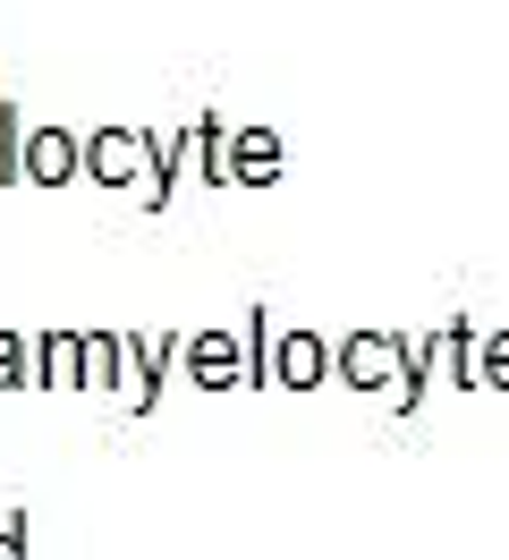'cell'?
Instances as JSON below:
<instances>
[{"instance_id":"obj_1","label":"cell","mask_w":509,"mask_h":560,"mask_svg":"<svg viewBox=\"0 0 509 560\" xmlns=\"http://www.w3.org/2000/svg\"><path fill=\"white\" fill-rule=\"evenodd\" d=\"M0 560H26V535H18V526H0Z\"/></svg>"}]
</instances>
